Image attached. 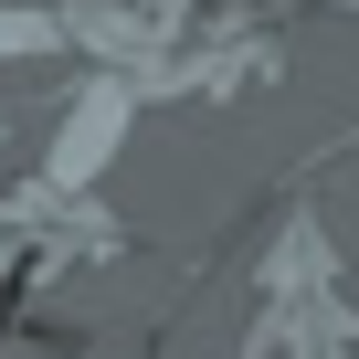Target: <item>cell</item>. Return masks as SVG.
Returning a JSON list of instances; mask_svg holds the SVG:
<instances>
[{
    "label": "cell",
    "instance_id": "obj_1",
    "mask_svg": "<svg viewBox=\"0 0 359 359\" xmlns=\"http://www.w3.org/2000/svg\"><path fill=\"white\" fill-rule=\"evenodd\" d=\"M127 116H137V74H85V85H74V116H64V137H53V158H43L64 201L85 191V180H95L106 158H116Z\"/></svg>",
    "mask_w": 359,
    "mask_h": 359
},
{
    "label": "cell",
    "instance_id": "obj_3",
    "mask_svg": "<svg viewBox=\"0 0 359 359\" xmlns=\"http://www.w3.org/2000/svg\"><path fill=\"white\" fill-rule=\"evenodd\" d=\"M64 43V11H43V0H0V64L11 53H53Z\"/></svg>",
    "mask_w": 359,
    "mask_h": 359
},
{
    "label": "cell",
    "instance_id": "obj_2",
    "mask_svg": "<svg viewBox=\"0 0 359 359\" xmlns=\"http://www.w3.org/2000/svg\"><path fill=\"white\" fill-rule=\"evenodd\" d=\"M275 22H254V11H222V32L212 43H191V53H180L158 85H180V95H243V85H264L275 74Z\"/></svg>",
    "mask_w": 359,
    "mask_h": 359
}]
</instances>
